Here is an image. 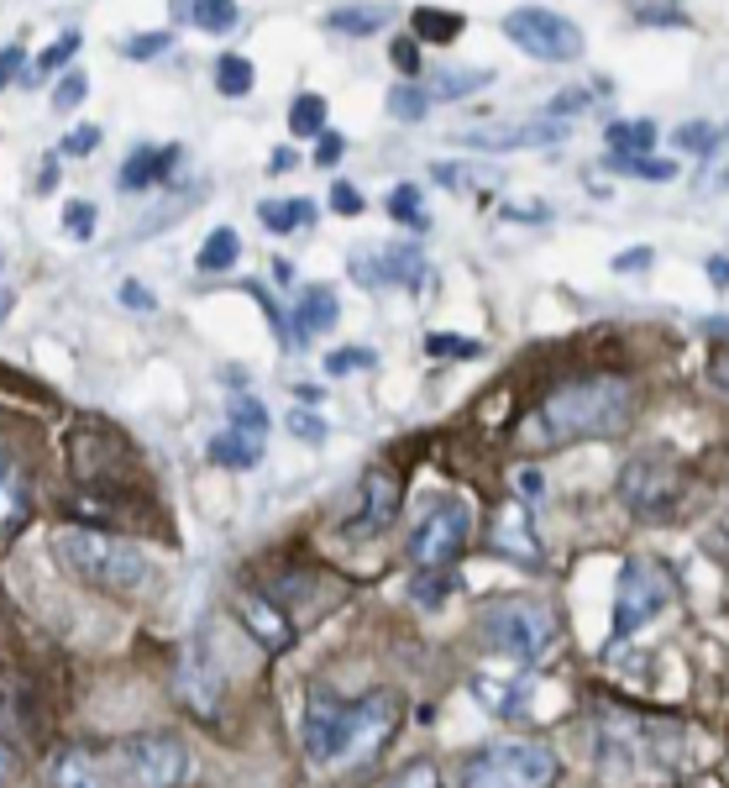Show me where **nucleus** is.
<instances>
[{
    "label": "nucleus",
    "mask_w": 729,
    "mask_h": 788,
    "mask_svg": "<svg viewBox=\"0 0 729 788\" xmlns=\"http://www.w3.org/2000/svg\"><path fill=\"white\" fill-rule=\"evenodd\" d=\"M189 768L184 741L147 730L116 747H69L48 763L53 788H174Z\"/></svg>",
    "instance_id": "1"
},
{
    "label": "nucleus",
    "mask_w": 729,
    "mask_h": 788,
    "mask_svg": "<svg viewBox=\"0 0 729 788\" xmlns=\"http://www.w3.org/2000/svg\"><path fill=\"white\" fill-rule=\"evenodd\" d=\"M399 730V694L373 688L352 705H336L326 694L310 699L305 709V751L320 768H362L373 763L383 741Z\"/></svg>",
    "instance_id": "2"
},
{
    "label": "nucleus",
    "mask_w": 729,
    "mask_h": 788,
    "mask_svg": "<svg viewBox=\"0 0 729 788\" xmlns=\"http://www.w3.org/2000/svg\"><path fill=\"white\" fill-rule=\"evenodd\" d=\"M635 385L619 373H593V379H572L541 405V437L552 447L593 442V437H614L625 431L635 416Z\"/></svg>",
    "instance_id": "3"
},
{
    "label": "nucleus",
    "mask_w": 729,
    "mask_h": 788,
    "mask_svg": "<svg viewBox=\"0 0 729 788\" xmlns=\"http://www.w3.org/2000/svg\"><path fill=\"white\" fill-rule=\"evenodd\" d=\"M59 563L80 579V584L100 589V594H142L158 584V567L126 536L95 531V525H69L59 536Z\"/></svg>",
    "instance_id": "4"
},
{
    "label": "nucleus",
    "mask_w": 729,
    "mask_h": 788,
    "mask_svg": "<svg viewBox=\"0 0 729 788\" xmlns=\"http://www.w3.org/2000/svg\"><path fill=\"white\" fill-rule=\"evenodd\" d=\"M478 631L493 652H504L514 663H541L546 647L556 642V621L546 605L535 600H493L483 615H478Z\"/></svg>",
    "instance_id": "5"
},
{
    "label": "nucleus",
    "mask_w": 729,
    "mask_h": 788,
    "mask_svg": "<svg viewBox=\"0 0 729 788\" xmlns=\"http://www.w3.org/2000/svg\"><path fill=\"white\" fill-rule=\"evenodd\" d=\"M473 500H462V494H435L431 505L420 510V521L410 525V552L414 567H446L462 552V546L473 542Z\"/></svg>",
    "instance_id": "6"
},
{
    "label": "nucleus",
    "mask_w": 729,
    "mask_h": 788,
    "mask_svg": "<svg viewBox=\"0 0 729 788\" xmlns=\"http://www.w3.org/2000/svg\"><path fill=\"white\" fill-rule=\"evenodd\" d=\"M556 778V757L531 741H504V747L478 751L462 768V788H546Z\"/></svg>",
    "instance_id": "7"
},
{
    "label": "nucleus",
    "mask_w": 729,
    "mask_h": 788,
    "mask_svg": "<svg viewBox=\"0 0 729 788\" xmlns=\"http://www.w3.org/2000/svg\"><path fill=\"white\" fill-rule=\"evenodd\" d=\"M504 38L541 63L583 59V32L562 11H546V6H514L510 17H504Z\"/></svg>",
    "instance_id": "8"
},
{
    "label": "nucleus",
    "mask_w": 729,
    "mask_h": 788,
    "mask_svg": "<svg viewBox=\"0 0 729 788\" xmlns=\"http://www.w3.org/2000/svg\"><path fill=\"white\" fill-rule=\"evenodd\" d=\"M682 468L667 463V458H635L625 473H619V494H625V510L640 515V521H667L682 505Z\"/></svg>",
    "instance_id": "9"
},
{
    "label": "nucleus",
    "mask_w": 729,
    "mask_h": 788,
    "mask_svg": "<svg viewBox=\"0 0 729 788\" xmlns=\"http://www.w3.org/2000/svg\"><path fill=\"white\" fill-rule=\"evenodd\" d=\"M69 463H74L80 479H90L95 489H105V484H126V479H132L137 452L121 442L105 421H80L74 431H69Z\"/></svg>",
    "instance_id": "10"
},
{
    "label": "nucleus",
    "mask_w": 729,
    "mask_h": 788,
    "mask_svg": "<svg viewBox=\"0 0 729 788\" xmlns=\"http://www.w3.org/2000/svg\"><path fill=\"white\" fill-rule=\"evenodd\" d=\"M667 600H671V584L661 567L646 563V557L625 563V579H619V594H614V642H625L635 626H646Z\"/></svg>",
    "instance_id": "11"
},
{
    "label": "nucleus",
    "mask_w": 729,
    "mask_h": 788,
    "mask_svg": "<svg viewBox=\"0 0 729 788\" xmlns=\"http://www.w3.org/2000/svg\"><path fill=\"white\" fill-rule=\"evenodd\" d=\"M478 699L504 715V720H546L562 705V688L541 684V678H514V684H493V678H478Z\"/></svg>",
    "instance_id": "12"
},
{
    "label": "nucleus",
    "mask_w": 729,
    "mask_h": 788,
    "mask_svg": "<svg viewBox=\"0 0 729 788\" xmlns=\"http://www.w3.org/2000/svg\"><path fill=\"white\" fill-rule=\"evenodd\" d=\"M399 505H404V473H399V468H368V479H362L357 505H352V531L357 536L389 531Z\"/></svg>",
    "instance_id": "13"
},
{
    "label": "nucleus",
    "mask_w": 729,
    "mask_h": 788,
    "mask_svg": "<svg viewBox=\"0 0 729 788\" xmlns=\"http://www.w3.org/2000/svg\"><path fill=\"white\" fill-rule=\"evenodd\" d=\"M237 615H242V626L253 631V642L263 652H289L295 626H289V615L278 610V600H268L263 589H237Z\"/></svg>",
    "instance_id": "14"
},
{
    "label": "nucleus",
    "mask_w": 729,
    "mask_h": 788,
    "mask_svg": "<svg viewBox=\"0 0 729 788\" xmlns=\"http://www.w3.org/2000/svg\"><path fill=\"white\" fill-rule=\"evenodd\" d=\"M567 126L562 122H520V126H468V132H452V142L462 147H483V153H510V147H546V142H562Z\"/></svg>",
    "instance_id": "15"
},
{
    "label": "nucleus",
    "mask_w": 729,
    "mask_h": 788,
    "mask_svg": "<svg viewBox=\"0 0 729 788\" xmlns=\"http://www.w3.org/2000/svg\"><path fill=\"white\" fill-rule=\"evenodd\" d=\"M352 274L362 284H410V289H425L431 284V268L420 258V247H378L373 258H357Z\"/></svg>",
    "instance_id": "16"
},
{
    "label": "nucleus",
    "mask_w": 729,
    "mask_h": 788,
    "mask_svg": "<svg viewBox=\"0 0 729 788\" xmlns=\"http://www.w3.org/2000/svg\"><path fill=\"white\" fill-rule=\"evenodd\" d=\"M32 510V484H27V468L11 447H0V536L17 531Z\"/></svg>",
    "instance_id": "17"
},
{
    "label": "nucleus",
    "mask_w": 729,
    "mask_h": 788,
    "mask_svg": "<svg viewBox=\"0 0 729 788\" xmlns=\"http://www.w3.org/2000/svg\"><path fill=\"white\" fill-rule=\"evenodd\" d=\"M336 316H341V305H336V295L326 289V284H310V289H299V305H295V337L289 342H310L316 331H331Z\"/></svg>",
    "instance_id": "18"
},
{
    "label": "nucleus",
    "mask_w": 729,
    "mask_h": 788,
    "mask_svg": "<svg viewBox=\"0 0 729 788\" xmlns=\"http://www.w3.org/2000/svg\"><path fill=\"white\" fill-rule=\"evenodd\" d=\"M205 458L216 468H232V473H247V468H257V458H263V437H247V431H216L211 437V447H205Z\"/></svg>",
    "instance_id": "19"
},
{
    "label": "nucleus",
    "mask_w": 729,
    "mask_h": 788,
    "mask_svg": "<svg viewBox=\"0 0 729 788\" xmlns=\"http://www.w3.org/2000/svg\"><path fill=\"white\" fill-rule=\"evenodd\" d=\"M178 168V147H137L126 168H121V190H147V184L168 180Z\"/></svg>",
    "instance_id": "20"
},
{
    "label": "nucleus",
    "mask_w": 729,
    "mask_h": 788,
    "mask_svg": "<svg viewBox=\"0 0 729 788\" xmlns=\"http://www.w3.org/2000/svg\"><path fill=\"white\" fill-rule=\"evenodd\" d=\"M489 80L493 69H441V74H420V90L425 101H462V95H478Z\"/></svg>",
    "instance_id": "21"
},
{
    "label": "nucleus",
    "mask_w": 729,
    "mask_h": 788,
    "mask_svg": "<svg viewBox=\"0 0 729 788\" xmlns=\"http://www.w3.org/2000/svg\"><path fill=\"white\" fill-rule=\"evenodd\" d=\"M237 258H242V237L232 232V226H216V232L199 243V258L195 263H199V274H226Z\"/></svg>",
    "instance_id": "22"
},
{
    "label": "nucleus",
    "mask_w": 729,
    "mask_h": 788,
    "mask_svg": "<svg viewBox=\"0 0 729 788\" xmlns=\"http://www.w3.org/2000/svg\"><path fill=\"white\" fill-rule=\"evenodd\" d=\"M604 168H609V174H625V180H650V184L677 180V163H671V158H650V153H640V158L609 153V158H604Z\"/></svg>",
    "instance_id": "23"
},
{
    "label": "nucleus",
    "mask_w": 729,
    "mask_h": 788,
    "mask_svg": "<svg viewBox=\"0 0 729 788\" xmlns=\"http://www.w3.org/2000/svg\"><path fill=\"white\" fill-rule=\"evenodd\" d=\"M399 226H410V232H431V211H425V195H420V184H394V195L383 205Z\"/></svg>",
    "instance_id": "24"
},
{
    "label": "nucleus",
    "mask_w": 729,
    "mask_h": 788,
    "mask_svg": "<svg viewBox=\"0 0 729 788\" xmlns=\"http://www.w3.org/2000/svg\"><path fill=\"white\" fill-rule=\"evenodd\" d=\"M257 222L268 232H299V226L316 222V205L310 201H263L257 205Z\"/></svg>",
    "instance_id": "25"
},
{
    "label": "nucleus",
    "mask_w": 729,
    "mask_h": 788,
    "mask_svg": "<svg viewBox=\"0 0 729 788\" xmlns=\"http://www.w3.org/2000/svg\"><path fill=\"white\" fill-rule=\"evenodd\" d=\"M326 21L336 32H347V38H373L378 27L389 21V6H336Z\"/></svg>",
    "instance_id": "26"
},
{
    "label": "nucleus",
    "mask_w": 729,
    "mask_h": 788,
    "mask_svg": "<svg viewBox=\"0 0 729 788\" xmlns=\"http://www.w3.org/2000/svg\"><path fill=\"white\" fill-rule=\"evenodd\" d=\"M414 32H420V42H456L462 38V11L420 6V11H414Z\"/></svg>",
    "instance_id": "27"
},
{
    "label": "nucleus",
    "mask_w": 729,
    "mask_h": 788,
    "mask_svg": "<svg viewBox=\"0 0 729 788\" xmlns=\"http://www.w3.org/2000/svg\"><path fill=\"white\" fill-rule=\"evenodd\" d=\"M493 546H499V552H514L520 563H535L531 531H525V515H520V510H504V515H499V531H493Z\"/></svg>",
    "instance_id": "28"
},
{
    "label": "nucleus",
    "mask_w": 729,
    "mask_h": 788,
    "mask_svg": "<svg viewBox=\"0 0 729 788\" xmlns=\"http://www.w3.org/2000/svg\"><path fill=\"white\" fill-rule=\"evenodd\" d=\"M74 53H80V32H63V38L53 42V48H42L38 63H32V69L21 74V84H42L48 74H59V69H63L69 59H74Z\"/></svg>",
    "instance_id": "29"
},
{
    "label": "nucleus",
    "mask_w": 729,
    "mask_h": 788,
    "mask_svg": "<svg viewBox=\"0 0 729 788\" xmlns=\"http://www.w3.org/2000/svg\"><path fill=\"white\" fill-rule=\"evenodd\" d=\"M656 142V122H609V153H625V158H640Z\"/></svg>",
    "instance_id": "30"
},
{
    "label": "nucleus",
    "mask_w": 729,
    "mask_h": 788,
    "mask_svg": "<svg viewBox=\"0 0 729 788\" xmlns=\"http://www.w3.org/2000/svg\"><path fill=\"white\" fill-rule=\"evenodd\" d=\"M253 63L242 59V53H220L216 59V90L220 95H247V90H253Z\"/></svg>",
    "instance_id": "31"
},
{
    "label": "nucleus",
    "mask_w": 729,
    "mask_h": 788,
    "mask_svg": "<svg viewBox=\"0 0 729 788\" xmlns=\"http://www.w3.org/2000/svg\"><path fill=\"white\" fill-rule=\"evenodd\" d=\"M289 132H295V137H320V132H326V101H320V95H295V105H289Z\"/></svg>",
    "instance_id": "32"
},
{
    "label": "nucleus",
    "mask_w": 729,
    "mask_h": 788,
    "mask_svg": "<svg viewBox=\"0 0 729 788\" xmlns=\"http://www.w3.org/2000/svg\"><path fill=\"white\" fill-rule=\"evenodd\" d=\"M389 111H394V122H425L431 101H425L420 84H394V90H389Z\"/></svg>",
    "instance_id": "33"
},
{
    "label": "nucleus",
    "mask_w": 729,
    "mask_h": 788,
    "mask_svg": "<svg viewBox=\"0 0 729 788\" xmlns=\"http://www.w3.org/2000/svg\"><path fill=\"white\" fill-rule=\"evenodd\" d=\"M184 17L195 21V27H205V32H232V27H237V6H232V0H216V6H189Z\"/></svg>",
    "instance_id": "34"
},
{
    "label": "nucleus",
    "mask_w": 729,
    "mask_h": 788,
    "mask_svg": "<svg viewBox=\"0 0 729 788\" xmlns=\"http://www.w3.org/2000/svg\"><path fill=\"white\" fill-rule=\"evenodd\" d=\"M425 352H431V358H478V352H483V342H473V337H446V331H431V337H425Z\"/></svg>",
    "instance_id": "35"
},
{
    "label": "nucleus",
    "mask_w": 729,
    "mask_h": 788,
    "mask_svg": "<svg viewBox=\"0 0 729 788\" xmlns=\"http://www.w3.org/2000/svg\"><path fill=\"white\" fill-rule=\"evenodd\" d=\"M63 232H69L74 243H90V237H95V205H90V201H69V205H63Z\"/></svg>",
    "instance_id": "36"
},
{
    "label": "nucleus",
    "mask_w": 729,
    "mask_h": 788,
    "mask_svg": "<svg viewBox=\"0 0 729 788\" xmlns=\"http://www.w3.org/2000/svg\"><path fill=\"white\" fill-rule=\"evenodd\" d=\"M420 605H441L446 594H452V573H441V567H425L420 579H414V589H410Z\"/></svg>",
    "instance_id": "37"
},
{
    "label": "nucleus",
    "mask_w": 729,
    "mask_h": 788,
    "mask_svg": "<svg viewBox=\"0 0 729 788\" xmlns=\"http://www.w3.org/2000/svg\"><path fill=\"white\" fill-rule=\"evenodd\" d=\"M677 147H688V153H713V147H719V126H713V122L677 126Z\"/></svg>",
    "instance_id": "38"
},
{
    "label": "nucleus",
    "mask_w": 729,
    "mask_h": 788,
    "mask_svg": "<svg viewBox=\"0 0 729 788\" xmlns=\"http://www.w3.org/2000/svg\"><path fill=\"white\" fill-rule=\"evenodd\" d=\"M232 431L263 437V431H268V410H263V400H237L232 405Z\"/></svg>",
    "instance_id": "39"
},
{
    "label": "nucleus",
    "mask_w": 729,
    "mask_h": 788,
    "mask_svg": "<svg viewBox=\"0 0 729 788\" xmlns=\"http://www.w3.org/2000/svg\"><path fill=\"white\" fill-rule=\"evenodd\" d=\"M378 788H441V778H435L431 763H410V768H399L394 778H383Z\"/></svg>",
    "instance_id": "40"
},
{
    "label": "nucleus",
    "mask_w": 729,
    "mask_h": 788,
    "mask_svg": "<svg viewBox=\"0 0 729 788\" xmlns=\"http://www.w3.org/2000/svg\"><path fill=\"white\" fill-rule=\"evenodd\" d=\"M378 358L368 352V347H336V352H326V373H352V368H373Z\"/></svg>",
    "instance_id": "41"
},
{
    "label": "nucleus",
    "mask_w": 729,
    "mask_h": 788,
    "mask_svg": "<svg viewBox=\"0 0 729 788\" xmlns=\"http://www.w3.org/2000/svg\"><path fill=\"white\" fill-rule=\"evenodd\" d=\"M168 32H137V38H126L121 42V53H126V59H158L163 48H168Z\"/></svg>",
    "instance_id": "42"
},
{
    "label": "nucleus",
    "mask_w": 729,
    "mask_h": 788,
    "mask_svg": "<svg viewBox=\"0 0 729 788\" xmlns=\"http://www.w3.org/2000/svg\"><path fill=\"white\" fill-rule=\"evenodd\" d=\"M84 95H90V80L84 74H63V84L53 90V111H74Z\"/></svg>",
    "instance_id": "43"
},
{
    "label": "nucleus",
    "mask_w": 729,
    "mask_h": 788,
    "mask_svg": "<svg viewBox=\"0 0 729 788\" xmlns=\"http://www.w3.org/2000/svg\"><path fill=\"white\" fill-rule=\"evenodd\" d=\"M289 431H295L299 442H326V421H320L316 410H295V416H289Z\"/></svg>",
    "instance_id": "44"
},
{
    "label": "nucleus",
    "mask_w": 729,
    "mask_h": 788,
    "mask_svg": "<svg viewBox=\"0 0 729 788\" xmlns=\"http://www.w3.org/2000/svg\"><path fill=\"white\" fill-rule=\"evenodd\" d=\"M635 21H650V27H682L688 11H677V6H635L630 11Z\"/></svg>",
    "instance_id": "45"
},
{
    "label": "nucleus",
    "mask_w": 729,
    "mask_h": 788,
    "mask_svg": "<svg viewBox=\"0 0 729 788\" xmlns=\"http://www.w3.org/2000/svg\"><path fill=\"white\" fill-rule=\"evenodd\" d=\"M331 211L336 216H362V195H357V184H347V180L331 184Z\"/></svg>",
    "instance_id": "46"
},
{
    "label": "nucleus",
    "mask_w": 729,
    "mask_h": 788,
    "mask_svg": "<svg viewBox=\"0 0 729 788\" xmlns=\"http://www.w3.org/2000/svg\"><path fill=\"white\" fill-rule=\"evenodd\" d=\"M100 147V126H74L69 137H63V153L69 158H84V153H95Z\"/></svg>",
    "instance_id": "47"
},
{
    "label": "nucleus",
    "mask_w": 729,
    "mask_h": 788,
    "mask_svg": "<svg viewBox=\"0 0 729 788\" xmlns=\"http://www.w3.org/2000/svg\"><path fill=\"white\" fill-rule=\"evenodd\" d=\"M341 153H347V137H341V132H320V137H316V163H320V168H331Z\"/></svg>",
    "instance_id": "48"
},
{
    "label": "nucleus",
    "mask_w": 729,
    "mask_h": 788,
    "mask_svg": "<svg viewBox=\"0 0 729 788\" xmlns=\"http://www.w3.org/2000/svg\"><path fill=\"white\" fill-rule=\"evenodd\" d=\"M17 74H27V53H21V42H11V48L0 53V84L17 80Z\"/></svg>",
    "instance_id": "49"
},
{
    "label": "nucleus",
    "mask_w": 729,
    "mask_h": 788,
    "mask_svg": "<svg viewBox=\"0 0 729 788\" xmlns=\"http://www.w3.org/2000/svg\"><path fill=\"white\" fill-rule=\"evenodd\" d=\"M121 305H126V310H153V295H147V284L126 279V284H121Z\"/></svg>",
    "instance_id": "50"
},
{
    "label": "nucleus",
    "mask_w": 729,
    "mask_h": 788,
    "mask_svg": "<svg viewBox=\"0 0 729 788\" xmlns=\"http://www.w3.org/2000/svg\"><path fill=\"white\" fill-rule=\"evenodd\" d=\"M650 258H656L650 247H635V253H619V258H614V274H640V268H650Z\"/></svg>",
    "instance_id": "51"
},
{
    "label": "nucleus",
    "mask_w": 729,
    "mask_h": 788,
    "mask_svg": "<svg viewBox=\"0 0 729 788\" xmlns=\"http://www.w3.org/2000/svg\"><path fill=\"white\" fill-rule=\"evenodd\" d=\"M504 216H514V222H546L552 211L541 201H520V205H504Z\"/></svg>",
    "instance_id": "52"
},
{
    "label": "nucleus",
    "mask_w": 729,
    "mask_h": 788,
    "mask_svg": "<svg viewBox=\"0 0 729 788\" xmlns=\"http://www.w3.org/2000/svg\"><path fill=\"white\" fill-rule=\"evenodd\" d=\"M394 63L404 74H420V48L414 42H394Z\"/></svg>",
    "instance_id": "53"
},
{
    "label": "nucleus",
    "mask_w": 729,
    "mask_h": 788,
    "mask_svg": "<svg viewBox=\"0 0 729 788\" xmlns=\"http://www.w3.org/2000/svg\"><path fill=\"white\" fill-rule=\"evenodd\" d=\"M11 772H17V747H11V741H0V784H6Z\"/></svg>",
    "instance_id": "54"
},
{
    "label": "nucleus",
    "mask_w": 729,
    "mask_h": 788,
    "mask_svg": "<svg viewBox=\"0 0 729 788\" xmlns=\"http://www.w3.org/2000/svg\"><path fill=\"white\" fill-rule=\"evenodd\" d=\"M268 168H274V174H289V168H295V147H278Z\"/></svg>",
    "instance_id": "55"
},
{
    "label": "nucleus",
    "mask_w": 729,
    "mask_h": 788,
    "mask_svg": "<svg viewBox=\"0 0 729 788\" xmlns=\"http://www.w3.org/2000/svg\"><path fill=\"white\" fill-rule=\"evenodd\" d=\"M709 279L719 284V289L729 284V263H725V253H719V258H709Z\"/></svg>",
    "instance_id": "56"
},
{
    "label": "nucleus",
    "mask_w": 729,
    "mask_h": 788,
    "mask_svg": "<svg viewBox=\"0 0 729 788\" xmlns=\"http://www.w3.org/2000/svg\"><path fill=\"white\" fill-rule=\"evenodd\" d=\"M38 184H42V190H59V163H53V158L42 163V174H38Z\"/></svg>",
    "instance_id": "57"
},
{
    "label": "nucleus",
    "mask_w": 729,
    "mask_h": 788,
    "mask_svg": "<svg viewBox=\"0 0 729 788\" xmlns=\"http://www.w3.org/2000/svg\"><path fill=\"white\" fill-rule=\"evenodd\" d=\"M11 305H17V295H11V289H6V284H0V321H6V316H11Z\"/></svg>",
    "instance_id": "58"
}]
</instances>
